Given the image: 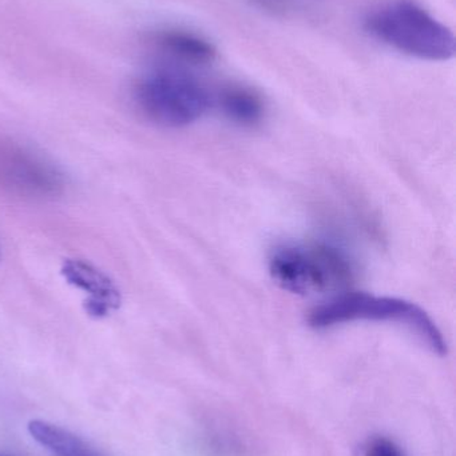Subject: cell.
<instances>
[{"label":"cell","instance_id":"6da1fadb","mask_svg":"<svg viewBox=\"0 0 456 456\" xmlns=\"http://www.w3.org/2000/svg\"><path fill=\"white\" fill-rule=\"evenodd\" d=\"M308 324L327 330L355 322H387L401 324L414 332L434 354H447V342L427 311L417 303L395 297H379L366 292H348L316 305L310 311Z\"/></svg>","mask_w":456,"mask_h":456},{"label":"cell","instance_id":"7a4b0ae2","mask_svg":"<svg viewBox=\"0 0 456 456\" xmlns=\"http://www.w3.org/2000/svg\"><path fill=\"white\" fill-rule=\"evenodd\" d=\"M366 31L399 53L420 61H444L455 55L454 32L412 0H391L364 19Z\"/></svg>","mask_w":456,"mask_h":456},{"label":"cell","instance_id":"3957f363","mask_svg":"<svg viewBox=\"0 0 456 456\" xmlns=\"http://www.w3.org/2000/svg\"><path fill=\"white\" fill-rule=\"evenodd\" d=\"M134 101L142 114L163 127H187L211 106L205 86L178 64L160 61L137 79Z\"/></svg>","mask_w":456,"mask_h":456},{"label":"cell","instance_id":"277c9868","mask_svg":"<svg viewBox=\"0 0 456 456\" xmlns=\"http://www.w3.org/2000/svg\"><path fill=\"white\" fill-rule=\"evenodd\" d=\"M273 281L297 295L344 289L355 276L352 260L343 249L327 243H289L269 257Z\"/></svg>","mask_w":456,"mask_h":456},{"label":"cell","instance_id":"5b68a950","mask_svg":"<svg viewBox=\"0 0 456 456\" xmlns=\"http://www.w3.org/2000/svg\"><path fill=\"white\" fill-rule=\"evenodd\" d=\"M63 173L47 157L12 139L0 138V187L29 200H54L63 192Z\"/></svg>","mask_w":456,"mask_h":456},{"label":"cell","instance_id":"8992f818","mask_svg":"<svg viewBox=\"0 0 456 456\" xmlns=\"http://www.w3.org/2000/svg\"><path fill=\"white\" fill-rule=\"evenodd\" d=\"M61 273L67 283L86 295L85 310L91 318H107L120 307L122 295L117 284L90 262L64 260Z\"/></svg>","mask_w":456,"mask_h":456},{"label":"cell","instance_id":"52a82bcc","mask_svg":"<svg viewBox=\"0 0 456 456\" xmlns=\"http://www.w3.org/2000/svg\"><path fill=\"white\" fill-rule=\"evenodd\" d=\"M149 43L152 50L162 56V61L182 67L205 66L217 58L211 40L187 29H161L150 37Z\"/></svg>","mask_w":456,"mask_h":456},{"label":"cell","instance_id":"ba28073f","mask_svg":"<svg viewBox=\"0 0 456 456\" xmlns=\"http://www.w3.org/2000/svg\"><path fill=\"white\" fill-rule=\"evenodd\" d=\"M217 102L222 114L241 127H254L264 119V99L248 86H227L220 91Z\"/></svg>","mask_w":456,"mask_h":456},{"label":"cell","instance_id":"9c48e42d","mask_svg":"<svg viewBox=\"0 0 456 456\" xmlns=\"http://www.w3.org/2000/svg\"><path fill=\"white\" fill-rule=\"evenodd\" d=\"M27 430L32 439L53 456H102L71 431L46 420H31Z\"/></svg>","mask_w":456,"mask_h":456},{"label":"cell","instance_id":"30bf717a","mask_svg":"<svg viewBox=\"0 0 456 456\" xmlns=\"http://www.w3.org/2000/svg\"><path fill=\"white\" fill-rule=\"evenodd\" d=\"M253 7L272 16H289L302 7L304 0H248Z\"/></svg>","mask_w":456,"mask_h":456},{"label":"cell","instance_id":"8fae6325","mask_svg":"<svg viewBox=\"0 0 456 456\" xmlns=\"http://www.w3.org/2000/svg\"><path fill=\"white\" fill-rule=\"evenodd\" d=\"M366 456H404V454L393 441L377 436L367 444Z\"/></svg>","mask_w":456,"mask_h":456},{"label":"cell","instance_id":"7c38bea8","mask_svg":"<svg viewBox=\"0 0 456 456\" xmlns=\"http://www.w3.org/2000/svg\"><path fill=\"white\" fill-rule=\"evenodd\" d=\"M0 456H3V455H0Z\"/></svg>","mask_w":456,"mask_h":456}]
</instances>
